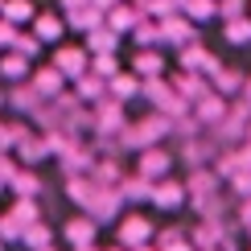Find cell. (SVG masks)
Wrapping results in <instances>:
<instances>
[{"label":"cell","instance_id":"obj_22","mask_svg":"<svg viewBox=\"0 0 251 251\" xmlns=\"http://www.w3.org/2000/svg\"><path fill=\"white\" fill-rule=\"evenodd\" d=\"M4 17H8V25L13 21H29L33 17V4L29 0H4Z\"/></svg>","mask_w":251,"mask_h":251},{"label":"cell","instance_id":"obj_23","mask_svg":"<svg viewBox=\"0 0 251 251\" xmlns=\"http://www.w3.org/2000/svg\"><path fill=\"white\" fill-rule=\"evenodd\" d=\"M50 239H54V235H50V226H25V243L29 247H41V251H50Z\"/></svg>","mask_w":251,"mask_h":251},{"label":"cell","instance_id":"obj_15","mask_svg":"<svg viewBox=\"0 0 251 251\" xmlns=\"http://www.w3.org/2000/svg\"><path fill=\"white\" fill-rule=\"evenodd\" d=\"M0 75H4V78H25L29 75V58L25 54H4V58H0Z\"/></svg>","mask_w":251,"mask_h":251},{"label":"cell","instance_id":"obj_10","mask_svg":"<svg viewBox=\"0 0 251 251\" xmlns=\"http://www.w3.org/2000/svg\"><path fill=\"white\" fill-rule=\"evenodd\" d=\"M161 25H165V41H177V46L181 41H194V25L185 17H165Z\"/></svg>","mask_w":251,"mask_h":251},{"label":"cell","instance_id":"obj_29","mask_svg":"<svg viewBox=\"0 0 251 251\" xmlns=\"http://www.w3.org/2000/svg\"><path fill=\"white\" fill-rule=\"evenodd\" d=\"M17 54H25V58L41 54V37H37V33H33V37H17Z\"/></svg>","mask_w":251,"mask_h":251},{"label":"cell","instance_id":"obj_11","mask_svg":"<svg viewBox=\"0 0 251 251\" xmlns=\"http://www.w3.org/2000/svg\"><path fill=\"white\" fill-rule=\"evenodd\" d=\"M103 91H111V82H103V75H95V70H91V75H82L78 78V99H87V103H95Z\"/></svg>","mask_w":251,"mask_h":251},{"label":"cell","instance_id":"obj_20","mask_svg":"<svg viewBox=\"0 0 251 251\" xmlns=\"http://www.w3.org/2000/svg\"><path fill=\"white\" fill-rule=\"evenodd\" d=\"M210 87H214V91H218V95H223V99H226V95H235V87H243V78H239V75H235V70H218V75L210 78Z\"/></svg>","mask_w":251,"mask_h":251},{"label":"cell","instance_id":"obj_5","mask_svg":"<svg viewBox=\"0 0 251 251\" xmlns=\"http://www.w3.org/2000/svg\"><path fill=\"white\" fill-rule=\"evenodd\" d=\"M149 235H152V223H149V218H140V214L124 218V226H120V243L124 247H144V243H149Z\"/></svg>","mask_w":251,"mask_h":251},{"label":"cell","instance_id":"obj_2","mask_svg":"<svg viewBox=\"0 0 251 251\" xmlns=\"http://www.w3.org/2000/svg\"><path fill=\"white\" fill-rule=\"evenodd\" d=\"M190 202V185L185 181H173V177H165V181L152 185V206H161V210H177V206Z\"/></svg>","mask_w":251,"mask_h":251},{"label":"cell","instance_id":"obj_25","mask_svg":"<svg viewBox=\"0 0 251 251\" xmlns=\"http://www.w3.org/2000/svg\"><path fill=\"white\" fill-rule=\"evenodd\" d=\"M247 13V0H223V4H218V17L223 21H239Z\"/></svg>","mask_w":251,"mask_h":251},{"label":"cell","instance_id":"obj_9","mask_svg":"<svg viewBox=\"0 0 251 251\" xmlns=\"http://www.w3.org/2000/svg\"><path fill=\"white\" fill-rule=\"evenodd\" d=\"M62 29H66V25H62V17H54V13H37V17H33V33H37L41 41H58Z\"/></svg>","mask_w":251,"mask_h":251},{"label":"cell","instance_id":"obj_13","mask_svg":"<svg viewBox=\"0 0 251 251\" xmlns=\"http://www.w3.org/2000/svg\"><path fill=\"white\" fill-rule=\"evenodd\" d=\"M140 91H144V82H136L132 75H116V78H111V99H116V103L140 95Z\"/></svg>","mask_w":251,"mask_h":251},{"label":"cell","instance_id":"obj_31","mask_svg":"<svg viewBox=\"0 0 251 251\" xmlns=\"http://www.w3.org/2000/svg\"><path fill=\"white\" fill-rule=\"evenodd\" d=\"M17 37H21L17 29H13V25H4V21H0V46H4V41H8V46H17Z\"/></svg>","mask_w":251,"mask_h":251},{"label":"cell","instance_id":"obj_8","mask_svg":"<svg viewBox=\"0 0 251 251\" xmlns=\"http://www.w3.org/2000/svg\"><path fill=\"white\" fill-rule=\"evenodd\" d=\"M62 82H66V75H62L58 66H50V70H37V82H33V87L41 91V99H58V95H62Z\"/></svg>","mask_w":251,"mask_h":251},{"label":"cell","instance_id":"obj_7","mask_svg":"<svg viewBox=\"0 0 251 251\" xmlns=\"http://www.w3.org/2000/svg\"><path fill=\"white\" fill-rule=\"evenodd\" d=\"M66 239L75 247H91V239H95V218H91V214L70 218V223H66Z\"/></svg>","mask_w":251,"mask_h":251},{"label":"cell","instance_id":"obj_33","mask_svg":"<svg viewBox=\"0 0 251 251\" xmlns=\"http://www.w3.org/2000/svg\"><path fill=\"white\" fill-rule=\"evenodd\" d=\"M120 4V0H91V8H99V13H103V8H116Z\"/></svg>","mask_w":251,"mask_h":251},{"label":"cell","instance_id":"obj_24","mask_svg":"<svg viewBox=\"0 0 251 251\" xmlns=\"http://www.w3.org/2000/svg\"><path fill=\"white\" fill-rule=\"evenodd\" d=\"M91 70H95V75H103V78H116V54H95L91 58Z\"/></svg>","mask_w":251,"mask_h":251},{"label":"cell","instance_id":"obj_37","mask_svg":"<svg viewBox=\"0 0 251 251\" xmlns=\"http://www.w3.org/2000/svg\"><path fill=\"white\" fill-rule=\"evenodd\" d=\"M0 13H4V0H0Z\"/></svg>","mask_w":251,"mask_h":251},{"label":"cell","instance_id":"obj_34","mask_svg":"<svg viewBox=\"0 0 251 251\" xmlns=\"http://www.w3.org/2000/svg\"><path fill=\"white\" fill-rule=\"evenodd\" d=\"M243 103H251V78L243 82Z\"/></svg>","mask_w":251,"mask_h":251},{"label":"cell","instance_id":"obj_17","mask_svg":"<svg viewBox=\"0 0 251 251\" xmlns=\"http://www.w3.org/2000/svg\"><path fill=\"white\" fill-rule=\"evenodd\" d=\"M99 21H103V13H99V8H78V13H70V25H75L78 33H95V29H99Z\"/></svg>","mask_w":251,"mask_h":251},{"label":"cell","instance_id":"obj_21","mask_svg":"<svg viewBox=\"0 0 251 251\" xmlns=\"http://www.w3.org/2000/svg\"><path fill=\"white\" fill-rule=\"evenodd\" d=\"M107 25L116 29V33H128V29L140 25V17L132 13V8H111V17H107Z\"/></svg>","mask_w":251,"mask_h":251},{"label":"cell","instance_id":"obj_36","mask_svg":"<svg viewBox=\"0 0 251 251\" xmlns=\"http://www.w3.org/2000/svg\"><path fill=\"white\" fill-rule=\"evenodd\" d=\"M78 251H95V247H78Z\"/></svg>","mask_w":251,"mask_h":251},{"label":"cell","instance_id":"obj_30","mask_svg":"<svg viewBox=\"0 0 251 251\" xmlns=\"http://www.w3.org/2000/svg\"><path fill=\"white\" fill-rule=\"evenodd\" d=\"M231 190H235V198H251V173L231 177Z\"/></svg>","mask_w":251,"mask_h":251},{"label":"cell","instance_id":"obj_26","mask_svg":"<svg viewBox=\"0 0 251 251\" xmlns=\"http://www.w3.org/2000/svg\"><path fill=\"white\" fill-rule=\"evenodd\" d=\"M13 218H17V223H25V226H33V218H37V206L25 198V202H17V206H13Z\"/></svg>","mask_w":251,"mask_h":251},{"label":"cell","instance_id":"obj_35","mask_svg":"<svg viewBox=\"0 0 251 251\" xmlns=\"http://www.w3.org/2000/svg\"><path fill=\"white\" fill-rule=\"evenodd\" d=\"M132 251H156V247H149V243H144V247H132Z\"/></svg>","mask_w":251,"mask_h":251},{"label":"cell","instance_id":"obj_3","mask_svg":"<svg viewBox=\"0 0 251 251\" xmlns=\"http://www.w3.org/2000/svg\"><path fill=\"white\" fill-rule=\"evenodd\" d=\"M87 58H91L87 46H62L58 54H54V66H58L66 78H82V75H87V66H91Z\"/></svg>","mask_w":251,"mask_h":251},{"label":"cell","instance_id":"obj_18","mask_svg":"<svg viewBox=\"0 0 251 251\" xmlns=\"http://www.w3.org/2000/svg\"><path fill=\"white\" fill-rule=\"evenodd\" d=\"M8 99H13V107H21V111H41V91H33V87H17Z\"/></svg>","mask_w":251,"mask_h":251},{"label":"cell","instance_id":"obj_32","mask_svg":"<svg viewBox=\"0 0 251 251\" xmlns=\"http://www.w3.org/2000/svg\"><path fill=\"white\" fill-rule=\"evenodd\" d=\"M239 218H243V226H251V198H247L243 206H239Z\"/></svg>","mask_w":251,"mask_h":251},{"label":"cell","instance_id":"obj_6","mask_svg":"<svg viewBox=\"0 0 251 251\" xmlns=\"http://www.w3.org/2000/svg\"><path fill=\"white\" fill-rule=\"evenodd\" d=\"M152 185L156 181L132 173V177H124V181H120V194H124V202H152Z\"/></svg>","mask_w":251,"mask_h":251},{"label":"cell","instance_id":"obj_19","mask_svg":"<svg viewBox=\"0 0 251 251\" xmlns=\"http://www.w3.org/2000/svg\"><path fill=\"white\" fill-rule=\"evenodd\" d=\"M116 41H120L116 29H95L91 41H87V50H95V54H111V50H116Z\"/></svg>","mask_w":251,"mask_h":251},{"label":"cell","instance_id":"obj_38","mask_svg":"<svg viewBox=\"0 0 251 251\" xmlns=\"http://www.w3.org/2000/svg\"><path fill=\"white\" fill-rule=\"evenodd\" d=\"M4 99H8V95H0V103H4Z\"/></svg>","mask_w":251,"mask_h":251},{"label":"cell","instance_id":"obj_14","mask_svg":"<svg viewBox=\"0 0 251 251\" xmlns=\"http://www.w3.org/2000/svg\"><path fill=\"white\" fill-rule=\"evenodd\" d=\"M161 54H156V50H144V54H136V75H140V82L144 78H156L161 75Z\"/></svg>","mask_w":251,"mask_h":251},{"label":"cell","instance_id":"obj_27","mask_svg":"<svg viewBox=\"0 0 251 251\" xmlns=\"http://www.w3.org/2000/svg\"><path fill=\"white\" fill-rule=\"evenodd\" d=\"M17 194H21V198H33V194H41L37 177H33V173H21V177H17Z\"/></svg>","mask_w":251,"mask_h":251},{"label":"cell","instance_id":"obj_12","mask_svg":"<svg viewBox=\"0 0 251 251\" xmlns=\"http://www.w3.org/2000/svg\"><path fill=\"white\" fill-rule=\"evenodd\" d=\"M17 152H21V161H25V165H37V161H46V156H50V144H46V140H33V136H25V140L17 144Z\"/></svg>","mask_w":251,"mask_h":251},{"label":"cell","instance_id":"obj_4","mask_svg":"<svg viewBox=\"0 0 251 251\" xmlns=\"http://www.w3.org/2000/svg\"><path fill=\"white\" fill-rule=\"evenodd\" d=\"M226 116H231V107H226V99L218 95V91H210L206 99H198V120H202L206 128H218Z\"/></svg>","mask_w":251,"mask_h":251},{"label":"cell","instance_id":"obj_28","mask_svg":"<svg viewBox=\"0 0 251 251\" xmlns=\"http://www.w3.org/2000/svg\"><path fill=\"white\" fill-rule=\"evenodd\" d=\"M17 235H25V223H17L13 214L0 218V239H17Z\"/></svg>","mask_w":251,"mask_h":251},{"label":"cell","instance_id":"obj_1","mask_svg":"<svg viewBox=\"0 0 251 251\" xmlns=\"http://www.w3.org/2000/svg\"><path fill=\"white\" fill-rule=\"evenodd\" d=\"M136 173L140 177H149V181H165V177L173 173V156L165 152V149H140V161H136Z\"/></svg>","mask_w":251,"mask_h":251},{"label":"cell","instance_id":"obj_16","mask_svg":"<svg viewBox=\"0 0 251 251\" xmlns=\"http://www.w3.org/2000/svg\"><path fill=\"white\" fill-rule=\"evenodd\" d=\"M223 33H226V41H231V46H247V41H251V17L226 21V25H223Z\"/></svg>","mask_w":251,"mask_h":251}]
</instances>
